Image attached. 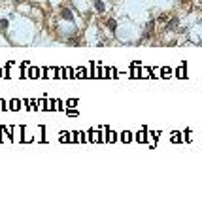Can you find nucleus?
<instances>
[{
  "mask_svg": "<svg viewBox=\"0 0 202 204\" xmlns=\"http://www.w3.org/2000/svg\"><path fill=\"white\" fill-rule=\"evenodd\" d=\"M94 6H96V11H104V4H102V0H96V2H94Z\"/></svg>",
  "mask_w": 202,
  "mask_h": 204,
  "instance_id": "obj_1",
  "label": "nucleus"
},
{
  "mask_svg": "<svg viewBox=\"0 0 202 204\" xmlns=\"http://www.w3.org/2000/svg\"><path fill=\"white\" fill-rule=\"evenodd\" d=\"M62 17L70 21V19H72V13H70V10H62Z\"/></svg>",
  "mask_w": 202,
  "mask_h": 204,
  "instance_id": "obj_2",
  "label": "nucleus"
}]
</instances>
